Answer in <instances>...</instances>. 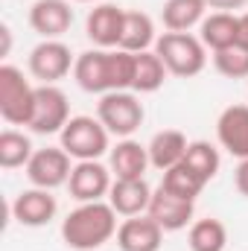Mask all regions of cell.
<instances>
[{
  "label": "cell",
  "mask_w": 248,
  "mask_h": 251,
  "mask_svg": "<svg viewBox=\"0 0 248 251\" xmlns=\"http://www.w3.org/2000/svg\"><path fill=\"white\" fill-rule=\"evenodd\" d=\"M149 164V149L131 137H123L114 149H111V173L114 178H143Z\"/></svg>",
  "instance_id": "20"
},
{
  "label": "cell",
  "mask_w": 248,
  "mask_h": 251,
  "mask_svg": "<svg viewBox=\"0 0 248 251\" xmlns=\"http://www.w3.org/2000/svg\"><path fill=\"white\" fill-rule=\"evenodd\" d=\"M184 164L193 173H198L204 181H210V178H216V173L222 167V158H219V149L213 143H207V140H190Z\"/></svg>",
  "instance_id": "27"
},
{
  "label": "cell",
  "mask_w": 248,
  "mask_h": 251,
  "mask_svg": "<svg viewBox=\"0 0 248 251\" xmlns=\"http://www.w3.org/2000/svg\"><path fill=\"white\" fill-rule=\"evenodd\" d=\"M97 117H99V123L108 128V134L131 137L140 128L146 111H143V102L137 100L134 91H111V94L99 97Z\"/></svg>",
  "instance_id": "4"
},
{
  "label": "cell",
  "mask_w": 248,
  "mask_h": 251,
  "mask_svg": "<svg viewBox=\"0 0 248 251\" xmlns=\"http://www.w3.org/2000/svg\"><path fill=\"white\" fill-rule=\"evenodd\" d=\"M204 50L207 47L201 44V38L190 32H164L155 41V53L161 56V62L167 64L173 76H181V79H193L204 70L207 64Z\"/></svg>",
  "instance_id": "2"
},
{
  "label": "cell",
  "mask_w": 248,
  "mask_h": 251,
  "mask_svg": "<svg viewBox=\"0 0 248 251\" xmlns=\"http://www.w3.org/2000/svg\"><path fill=\"white\" fill-rule=\"evenodd\" d=\"M207 0H167L164 3V26L167 32H190L196 24L204 21Z\"/></svg>",
  "instance_id": "22"
},
{
  "label": "cell",
  "mask_w": 248,
  "mask_h": 251,
  "mask_svg": "<svg viewBox=\"0 0 248 251\" xmlns=\"http://www.w3.org/2000/svg\"><path fill=\"white\" fill-rule=\"evenodd\" d=\"M35 105V88L12 64L0 67V117L9 126H29Z\"/></svg>",
  "instance_id": "5"
},
{
  "label": "cell",
  "mask_w": 248,
  "mask_h": 251,
  "mask_svg": "<svg viewBox=\"0 0 248 251\" xmlns=\"http://www.w3.org/2000/svg\"><path fill=\"white\" fill-rule=\"evenodd\" d=\"M164 243V228L146 213L128 216L117 228V246L120 251H158Z\"/></svg>",
  "instance_id": "16"
},
{
  "label": "cell",
  "mask_w": 248,
  "mask_h": 251,
  "mask_svg": "<svg viewBox=\"0 0 248 251\" xmlns=\"http://www.w3.org/2000/svg\"><path fill=\"white\" fill-rule=\"evenodd\" d=\"M198 38L213 53L240 44V15H234V12H210L198 24Z\"/></svg>",
  "instance_id": "18"
},
{
  "label": "cell",
  "mask_w": 248,
  "mask_h": 251,
  "mask_svg": "<svg viewBox=\"0 0 248 251\" xmlns=\"http://www.w3.org/2000/svg\"><path fill=\"white\" fill-rule=\"evenodd\" d=\"M73 79L82 91L88 94H111L114 82H111V50H85L76 56L73 64Z\"/></svg>",
  "instance_id": "9"
},
{
  "label": "cell",
  "mask_w": 248,
  "mask_h": 251,
  "mask_svg": "<svg viewBox=\"0 0 248 251\" xmlns=\"http://www.w3.org/2000/svg\"><path fill=\"white\" fill-rule=\"evenodd\" d=\"M234 187H237L240 196L248 199V158H243V161L237 164V170H234Z\"/></svg>",
  "instance_id": "29"
},
{
  "label": "cell",
  "mask_w": 248,
  "mask_h": 251,
  "mask_svg": "<svg viewBox=\"0 0 248 251\" xmlns=\"http://www.w3.org/2000/svg\"><path fill=\"white\" fill-rule=\"evenodd\" d=\"M29 26L44 41L62 38L73 26V9H70L67 0H35L29 6Z\"/></svg>",
  "instance_id": "13"
},
{
  "label": "cell",
  "mask_w": 248,
  "mask_h": 251,
  "mask_svg": "<svg viewBox=\"0 0 248 251\" xmlns=\"http://www.w3.org/2000/svg\"><path fill=\"white\" fill-rule=\"evenodd\" d=\"M123 21H125V9L114 6V3H97V6L88 12L85 32H88V38H91L99 50H111V47H120Z\"/></svg>",
  "instance_id": "11"
},
{
  "label": "cell",
  "mask_w": 248,
  "mask_h": 251,
  "mask_svg": "<svg viewBox=\"0 0 248 251\" xmlns=\"http://www.w3.org/2000/svg\"><path fill=\"white\" fill-rule=\"evenodd\" d=\"M187 243H190V251H225V246H228V228H225V222H219L213 216L196 219L190 225Z\"/></svg>",
  "instance_id": "24"
},
{
  "label": "cell",
  "mask_w": 248,
  "mask_h": 251,
  "mask_svg": "<svg viewBox=\"0 0 248 251\" xmlns=\"http://www.w3.org/2000/svg\"><path fill=\"white\" fill-rule=\"evenodd\" d=\"M149 201H152V190L146 178H114L108 204L117 210V216H140L149 210Z\"/></svg>",
  "instance_id": "17"
},
{
  "label": "cell",
  "mask_w": 248,
  "mask_h": 251,
  "mask_svg": "<svg viewBox=\"0 0 248 251\" xmlns=\"http://www.w3.org/2000/svg\"><path fill=\"white\" fill-rule=\"evenodd\" d=\"M216 137L228 155L248 158V105H228L216 120Z\"/></svg>",
  "instance_id": "15"
},
{
  "label": "cell",
  "mask_w": 248,
  "mask_h": 251,
  "mask_svg": "<svg viewBox=\"0 0 248 251\" xmlns=\"http://www.w3.org/2000/svg\"><path fill=\"white\" fill-rule=\"evenodd\" d=\"M67 120H70V102H67L62 88H56V85L35 88V105H32L29 128L35 134H62Z\"/></svg>",
  "instance_id": "6"
},
{
  "label": "cell",
  "mask_w": 248,
  "mask_h": 251,
  "mask_svg": "<svg viewBox=\"0 0 248 251\" xmlns=\"http://www.w3.org/2000/svg\"><path fill=\"white\" fill-rule=\"evenodd\" d=\"M187 146H190V140H187L178 128H164V131H158V134L149 140V146H146V149H149V164H152L155 170L167 173V170H173V167H178V164L184 161Z\"/></svg>",
  "instance_id": "19"
},
{
  "label": "cell",
  "mask_w": 248,
  "mask_h": 251,
  "mask_svg": "<svg viewBox=\"0 0 248 251\" xmlns=\"http://www.w3.org/2000/svg\"><path fill=\"white\" fill-rule=\"evenodd\" d=\"M32 140L24 134V131H15V128H6L0 131V167L3 170H18V167H26L29 158H32Z\"/></svg>",
  "instance_id": "25"
},
{
  "label": "cell",
  "mask_w": 248,
  "mask_h": 251,
  "mask_svg": "<svg viewBox=\"0 0 248 251\" xmlns=\"http://www.w3.org/2000/svg\"><path fill=\"white\" fill-rule=\"evenodd\" d=\"M62 149L76 161H99L108 152V128L99 117H70L62 128Z\"/></svg>",
  "instance_id": "3"
},
{
  "label": "cell",
  "mask_w": 248,
  "mask_h": 251,
  "mask_svg": "<svg viewBox=\"0 0 248 251\" xmlns=\"http://www.w3.org/2000/svg\"><path fill=\"white\" fill-rule=\"evenodd\" d=\"M213 67L228 76V79H246L248 76V47L246 44H234L225 47L219 53H213Z\"/></svg>",
  "instance_id": "28"
},
{
  "label": "cell",
  "mask_w": 248,
  "mask_h": 251,
  "mask_svg": "<svg viewBox=\"0 0 248 251\" xmlns=\"http://www.w3.org/2000/svg\"><path fill=\"white\" fill-rule=\"evenodd\" d=\"M204 184H207V181H204L198 173H193V170L187 167L184 161H181L178 167L167 170V173H164V178H161V187H164V190H170L173 196L190 199V201H196V199L201 196Z\"/></svg>",
  "instance_id": "26"
},
{
  "label": "cell",
  "mask_w": 248,
  "mask_h": 251,
  "mask_svg": "<svg viewBox=\"0 0 248 251\" xmlns=\"http://www.w3.org/2000/svg\"><path fill=\"white\" fill-rule=\"evenodd\" d=\"M111 170L102 167L99 161H79L70 173V196L85 204V201H102L108 193H111Z\"/></svg>",
  "instance_id": "10"
},
{
  "label": "cell",
  "mask_w": 248,
  "mask_h": 251,
  "mask_svg": "<svg viewBox=\"0 0 248 251\" xmlns=\"http://www.w3.org/2000/svg\"><path fill=\"white\" fill-rule=\"evenodd\" d=\"M76 3H99V0H76Z\"/></svg>",
  "instance_id": "32"
},
{
  "label": "cell",
  "mask_w": 248,
  "mask_h": 251,
  "mask_svg": "<svg viewBox=\"0 0 248 251\" xmlns=\"http://www.w3.org/2000/svg\"><path fill=\"white\" fill-rule=\"evenodd\" d=\"M117 234V210L108 201H85L62 222V240L73 251H97Z\"/></svg>",
  "instance_id": "1"
},
{
  "label": "cell",
  "mask_w": 248,
  "mask_h": 251,
  "mask_svg": "<svg viewBox=\"0 0 248 251\" xmlns=\"http://www.w3.org/2000/svg\"><path fill=\"white\" fill-rule=\"evenodd\" d=\"M167 64L161 62V56L155 50H146V53H137V62H134V85L131 91L134 94H155L164 79H167Z\"/></svg>",
  "instance_id": "23"
},
{
  "label": "cell",
  "mask_w": 248,
  "mask_h": 251,
  "mask_svg": "<svg viewBox=\"0 0 248 251\" xmlns=\"http://www.w3.org/2000/svg\"><path fill=\"white\" fill-rule=\"evenodd\" d=\"M164 231H181L193 222V213H196V201L181 199V196H173L170 190L158 187L152 193V201H149V210H146Z\"/></svg>",
  "instance_id": "14"
},
{
  "label": "cell",
  "mask_w": 248,
  "mask_h": 251,
  "mask_svg": "<svg viewBox=\"0 0 248 251\" xmlns=\"http://www.w3.org/2000/svg\"><path fill=\"white\" fill-rule=\"evenodd\" d=\"M240 44H246L248 47V12L246 15H240Z\"/></svg>",
  "instance_id": "31"
},
{
  "label": "cell",
  "mask_w": 248,
  "mask_h": 251,
  "mask_svg": "<svg viewBox=\"0 0 248 251\" xmlns=\"http://www.w3.org/2000/svg\"><path fill=\"white\" fill-rule=\"evenodd\" d=\"M73 164L70 155L64 152L62 146H47V149H35L29 164H26V178L32 187L41 190H56L70 181Z\"/></svg>",
  "instance_id": "7"
},
{
  "label": "cell",
  "mask_w": 248,
  "mask_h": 251,
  "mask_svg": "<svg viewBox=\"0 0 248 251\" xmlns=\"http://www.w3.org/2000/svg\"><path fill=\"white\" fill-rule=\"evenodd\" d=\"M76 64L70 47L59 41V38H50V41H41L38 47H32L29 53V73L41 82V85H56L59 79H64L70 73V67Z\"/></svg>",
  "instance_id": "8"
},
{
  "label": "cell",
  "mask_w": 248,
  "mask_h": 251,
  "mask_svg": "<svg viewBox=\"0 0 248 251\" xmlns=\"http://www.w3.org/2000/svg\"><path fill=\"white\" fill-rule=\"evenodd\" d=\"M158 41L155 35V24L146 12H137V9H125V21H123V35H120V47L125 53H146L152 44Z\"/></svg>",
  "instance_id": "21"
},
{
  "label": "cell",
  "mask_w": 248,
  "mask_h": 251,
  "mask_svg": "<svg viewBox=\"0 0 248 251\" xmlns=\"http://www.w3.org/2000/svg\"><path fill=\"white\" fill-rule=\"evenodd\" d=\"M248 0H207L210 9H219V12H231V9H243Z\"/></svg>",
  "instance_id": "30"
},
{
  "label": "cell",
  "mask_w": 248,
  "mask_h": 251,
  "mask_svg": "<svg viewBox=\"0 0 248 251\" xmlns=\"http://www.w3.org/2000/svg\"><path fill=\"white\" fill-rule=\"evenodd\" d=\"M59 210V201L53 196V190H41V187H29L24 193L15 196L12 201V216L15 222L26 225V228H41L47 222H53Z\"/></svg>",
  "instance_id": "12"
}]
</instances>
